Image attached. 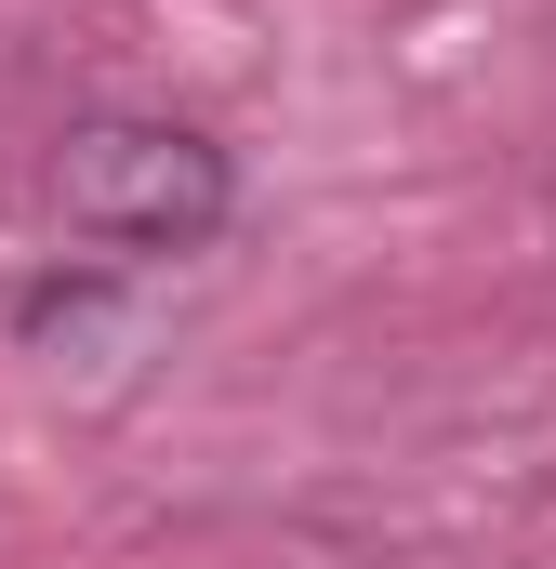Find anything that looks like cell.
Instances as JSON below:
<instances>
[{
    "instance_id": "1",
    "label": "cell",
    "mask_w": 556,
    "mask_h": 569,
    "mask_svg": "<svg viewBox=\"0 0 556 569\" xmlns=\"http://www.w3.org/2000/svg\"><path fill=\"white\" fill-rule=\"evenodd\" d=\"M226 146L186 120H80L53 146V212L93 252H199L226 226Z\"/></svg>"
}]
</instances>
